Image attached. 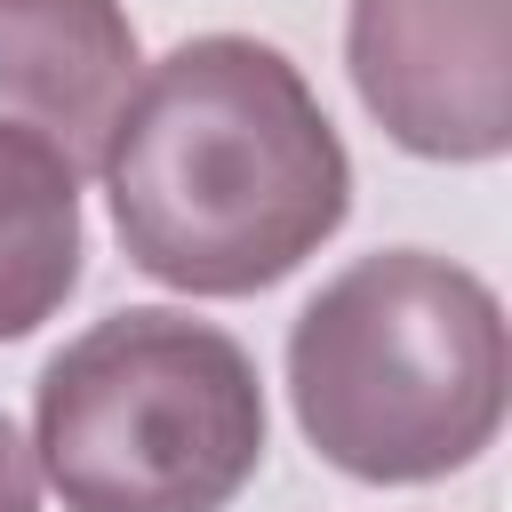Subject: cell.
Returning <instances> with one entry per match:
<instances>
[{"label":"cell","instance_id":"obj_1","mask_svg":"<svg viewBox=\"0 0 512 512\" xmlns=\"http://www.w3.org/2000/svg\"><path fill=\"white\" fill-rule=\"evenodd\" d=\"M136 272L184 296L288 280L352 208V160L312 80L248 32L168 48L96 152Z\"/></svg>","mask_w":512,"mask_h":512},{"label":"cell","instance_id":"obj_2","mask_svg":"<svg viewBox=\"0 0 512 512\" xmlns=\"http://www.w3.org/2000/svg\"><path fill=\"white\" fill-rule=\"evenodd\" d=\"M512 392L504 304L432 248L344 264L288 328V400L304 440L376 488L464 472Z\"/></svg>","mask_w":512,"mask_h":512},{"label":"cell","instance_id":"obj_3","mask_svg":"<svg viewBox=\"0 0 512 512\" xmlns=\"http://www.w3.org/2000/svg\"><path fill=\"white\" fill-rule=\"evenodd\" d=\"M32 464L64 512H224L264 464L256 360L176 304L104 312L40 368Z\"/></svg>","mask_w":512,"mask_h":512},{"label":"cell","instance_id":"obj_4","mask_svg":"<svg viewBox=\"0 0 512 512\" xmlns=\"http://www.w3.org/2000/svg\"><path fill=\"white\" fill-rule=\"evenodd\" d=\"M344 64L368 120L416 160L512 144V0H352Z\"/></svg>","mask_w":512,"mask_h":512},{"label":"cell","instance_id":"obj_5","mask_svg":"<svg viewBox=\"0 0 512 512\" xmlns=\"http://www.w3.org/2000/svg\"><path fill=\"white\" fill-rule=\"evenodd\" d=\"M144 80L120 0H0V120L96 168L128 88Z\"/></svg>","mask_w":512,"mask_h":512},{"label":"cell","instance_id":"obj_6","mask_svg":"<svg viewBox=\"0 0 512 512\" xmlns=\"http://www.w3.org/2000/svg\"><path fill=\"white\" fill-rule=\"evenodd\" d=\"M80 288V168L0 120V344L56 320Z\"/></svg>","mask_w":512,"mask_h":512},{"label":"cell","instance_id":"obj_7","mask_svg":"<svg viewBox=\"0 0 512 512\" xmlns=\"http://www.w3.org/2000/svg\"><path fill=\"white\" fill-rule=\"evenodd\" d=\"M0 512H40V464L8 416H0Z\"/></svg>","mask_w":512,"mask_h":512}]
</instances>
